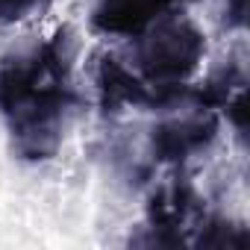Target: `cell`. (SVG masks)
Here are the masks:
<instances>
[{"instance_id": "cell-1", "label": "cell", "mask_w": 250, "mask_h": 250, "mask_svg": "<svg viewBox=\"0 0 250 250\" xmlns=\"http://www.w3.org/2000/svg\"><path fill=\"white\" fill-rule=\"evenodd\" d=\"M168 0H106L100 9V21L106 30H136L147 18H153Z\"/></svg>"}]
</instances>
